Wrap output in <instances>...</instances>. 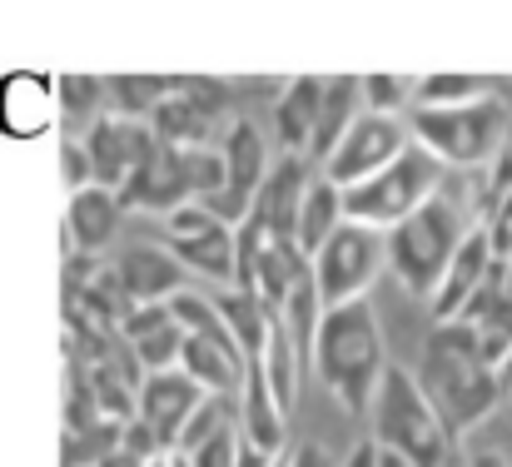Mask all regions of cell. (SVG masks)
<instances>
[{
    "label": "cell",
    "instance_id": "38",
    "mask_svg": "<svg viewBox=\"0 0 512 467\" xmlns=\"http://www.w3.org/2000/svg\"><path fill=\"white\" fill-rule=\"evenodd\" d=\"M120 453H130L135 463H150V458H160V453H165V443H160L140 418H130V423L120 428Z\"/></svg>",
    "mask_w": 512,
    "mask_h": 467
},
{
    "label": "cell",
    "instance_id": "18",
    "mask_svg": "<svg viewBox=\"0 0 512 467\" xmlns=\"http://www.w3.org/2000/svg\"><path fill=\"white\" fill-rule=\"evenodd\" d=\"M239 438L249 448L269 453V458L289 453V418L279 413V403H274V393H269V383H264V373H259L254 358H249L244 388H239Z\"/></svg>",
    "mask_w": 512,
    "mask_h": 467
},
{
    "label": "cell",
    "instance_id": "33",
    "mask_svg": "<svg viewBox=\"0 0 512 467\" xmlns=\"http://www.w3.org/2000/svg\"><path fill=\"white\" fill-rule=\"evenodd\" d=\"M413 75H363V110L368 115H403L413 105Z\"/></svg>",
    "mask_w": 512,
    "mask_h": 467
},
{
    "label": "cell",
    "instance_id": "37",
    "mask_svg": "<svg viewBox=\"0 0 512 467\" xmlns=\"http://www.w3.org/2000/svg\"><path fill=\"white\" fill-rule=\"evenodd\" d=\"M60 179H65V189H70V194H80V189H90V184H95V174H90V155H85V145H80V140H65V145H60Z\"/></svg>",
    "mask_w": 512,
    "mask_h": 467
},
{
    "label": "cell",
    "instance_id": "15",
    "mask_svg": "<svg viewBox=\"0 0 512 467\" xmlns=\"http://www.w3.org/2000/svg\"><path fill=\"white\" fill-rule=\"evenodd\" d=\"M314 179V164L304 155H284L269 164L264 184L254 189V219L284 239H294V219H299V204H304V189Z\"/></svg>",
    "mask_w": 512,
    "mask_h": 467
},
{
    "label": "cell",
    "instance_id": "6",
    "mask_svg": "<svg viewBox=\"0 0 512 467\" xmlns=\"http://www.w3.org/2000/svg\"><path fill=\"white\" fill-rule=\"evenodd\" d=\"M438 179H443V164L428 155L423 145H408L383 174L343 189V219L388 234L393 224H403L413 209H423L438 194Z\"/></svg>",
    "mask_w": 512,
    "mask_h": 467
},
{
    "label": "cell",
    "instance_id": "36",
    "mask_svg": "<svg viewBox=\"0 0 512 467\" xmlns=\"http://www.w3.org/2000/svg\"><path fill=\"white\" fill-rule=\"evenodd\" d=\"M483 239L493 249V264H512V194L493 199V209L483 219Z\"/></svg>",
    "mask_w": 512,
    "mask_h": 467
},
{
    "label": "cell",
    "instance_id": "28",
    "mask_svg": "<svg viewBox=\"0 0 512 467\" xmlns=\"http://www.w3.org/2000/svg\"><path fill=\"white\" fill-rule=\"evenodd\" d=\"M105 80L100 75H60L55 80V115L70 125V140L85 135L105 115Z\"/></svg>",
    "mask_w": 512,
    "mask_h": 467
},
{
    "label": "cell",
    "instance_id": "4",
    "mask_svg": "<svg viewBox=\"0 0 512 467\" xmlns=\"http://www.w3.org/2000/svg\"><path fill=\"white\" fill-rule=\"evenodd\" d=\"M408 140L423 145L443 169H488L512 145V110L498 90L453 110H408Z\"/></svg>",
    "mask_w": 512,
    "mask_h": 467
},
{
    "label": "cell",
    "instance_id": "26",
    "mask_svg": "<svg viewBox=\"0 0 512 467\" xmlns=\"http://www.w3.org/2000/svg\"><path fill=\"white\" fill-rule=\"evenodd\" d=\"M343 224V189H334L324 174L309 179L304 189V204H299V219H294V244L304 259H314L324 249V239Z\"/></svg>",
    "mask_w": 512,
    "mask_h": 467
},
{
    "label": "cell",
    "instance_id": "31",
    "mask_svg": "<svg viewBox=\"0 0 512 467\" xmlns=\"http://www.w3.org/2000/svg\"><path fill=\"white\" fill-rule=\"evenodd\" d=\"M488 90L493 85L483 75H423L413 85V110H453V105H468Z\"/></svg>",
    "mask_w": 512,
    "mask_h": 467
},
{
    "label": "cell",
    "instance_id": "44",
    "mask_svg": "<svg viewBox=\"0 0 512 467\" xmlns=\"http://www.w3.org/2000/svg\"><path fill=\"white\" fill-rule=\"evenodd\" d=\"M463 467H512V463L503 458V453H493V448H488V453H473Z\"/></svg>",
    "mask_w": 512,
    "mask_h": 467
},
{
    "label": "cell",
    "instance_id": "1",
    "mask_svg": "<svg viewBox=\"0 0 512 467\" xmlns=\"http://www.w3.org/2000/svg\"><path fill=\"white\" fill-rule=\"evenodd\" d=\"M413 378H418L423 398L433 403V413L443 418V428L453 438L483 428L498 413V403H503L498 368L483 358V338L463 318H448V323H433L428 328L423 373H413Z\"/></svg>",
    "mask_w": 512,
    "mask_h": 467
},
{
    "label": "cell",
    "instance_id": "40",
    "mask_svg": "<svg viewBox=\"0 0 512 467\" xmlns=\"http://www.w3.org/2000/svg\"><path fill=\"white\" fill-rule=\"evenodd\" d=\"M289 467H334V458H329L324 443H304V448L289 453Z\"/></svg>",
    "mask_w": 512,
    "mask_h": 467
},
{
    "label": "cell",
    "instance_id": "45",
    "mask_svg": "<svg viewBox=\"0 0 512 467\" xmlns=\"http://www.w3.org/2000/svg\"><path fill=\"white\" fill-rule=\"evenodd\" d=\"M140 467H189V458H184V453H174V448H165L160 458H150V463H140Z\"/></svg>",
    "mask_w": 512,
    "mask_h": 467
},
{
    "label": "cell",
    "instance_id": "13",
    "mask_svg": "<svg viewBox=\"0 0 512 467\" xmlns=\"http://www.w3.org/2000/svg\"><path fill=\"white\" fill-rule=\"evenodd\" d=\"M115 199H120V209H125V214H130V209H145V214H174L179 204H189V184H184V150L160 145L155 155L125 179V189H120Z\"/></svg>",
    "mask_w": 512,
    "mask_h": 467
},
{
    "label": "cell",
    "instance_id": "43",
    "mask_svg": "<svg viewBox=\"0 0 512 467\" xmlns=\"http://www.w3.org/2000/svg\"><path fill=\"white\" fill-rule=\"evenodd\" d=\"M368 443H373V438H368ZM373 467H418V463H408L403 453H393V448H378V443H373Z\"/></svg>",
    "mask_w": 512,
    "mask_h": 467
},
{
    "label": "cell",
    "instance_id": "14",
    "mask_svg": "<svg viewBox=\"0 0 512 467\" xmlns=\"http://www.w3.org/2000/svg\"><path fill=\"white\" fill-rule=\"evenodd\" d=\"M115 333H120V338H125V348L135 353L140 373H165V368H179L184 328L174 323L170 304H135Z\"/></svg>",
    "mask_w": 512,
    "mask_h": 467
},
{
    "label": "cell",
    "instance_id": "39",
    "mask_svg": "<svg viewBox=\"0 0 512 467\" xmlns=\"http://www.w3.org/2000/svg\"><path fill=\"white\" fill-rule=\"evenodd\" d=\"M488 189H493V199L512 194V145L508 150H498V159L488 164Z\"/></svg>",
    "mask_w": 512,
    "mask_h": 467
},
{
    "label": "cell",
    "instance_id": "47",
    "mask_svg": "<svg viewBox=\"0 0 512 467\" xmlns=\"http://www.w3.org/2000/svg\"><path fill=\"white\" fill-rule=\"evenodd\" d=\"M498 383H503V393H508V388H512V348H508V358L498 363Z\"/></svg>",
    "mask_w": 512,
    "mask_h": 467
},
{
    "label": "cell",
    "instance_id": "19",
    "mask_svg": "<svg viewBox=\"0 0 512 467\" xmlns=\"http://www.w3.org/2000/svg\"><path fill=\"white\" fill-rule=\"evenodd\" d=\"M249 358L259 363V373H264V383H269L279 413L294 418V408H299V368H304V353H299V343H294V333H289V323H284L279 309H269L264 343H259V353H249Z\"/></svg>",
    "mask_w": 512,
    "mask_h": 467
},
{
    "label": "cell",
    "instance_id": "20",
    "mask_svg": "<svg viewBox=\"0 0 512 467\" xmlns=\"http://www.w3.org/2000/svg\"><path fill=\"white\" fill-rule=\"evenodd\" d=\"M488 269H493V249H488L483 229H468V239L458 244V254H453V264H448V274H443L438 294L428 299L433 323H448V318H458V313H463V304H468V299L483 289Z\"/></svg>",
    "mask_w": 512,
    "mask_h": 467
},
{
    "label": "cell",
    "instance_id": "5",
    "mask_svg": "<svg viewBox=\"0 0 512 467\" xmlns=\"http://www.w3.org/2000/svg\"><path fill=\"white\" fill-rule=\"evenodd\" d=\"M468 229L473 224L443 194H433L423 209H413L403 224L388 229V269L398 274V284L413 299H433L453 254H458V244L468 239Z\"/></svg>",
    "mask_w": 512,
    "mask_h": 467
},
{
    "label": "cell",
    "instance_id": "9",
    "mask_svg": "<svg viewBox=\"0 0 512 467\" xmlns=\"http://www.w3.org/2000/svg\"><path fill=\"white\" fill-rule=\"evenodd\" d=\"M408 145H413V140H408V125H403L398 115H368V110H363V115L348 125V135L334 145V155L319 164V174H324L334 189H353V184L383 174Z\"/></svg>",
    "mask_w": 512,
    "mask_h": 467
},
{
    "label": "cell",
    "instance_id": "25",
    "mask_svg": "<svg viewBox=\"0 0 512 467\" xmlns=\"http://www.w3.org/2000/svg\"><path fill=\"white\" fill-rule=\"evenodd\" d=\"M165 249L179 259L184 274H199V279H209L219 289L234 284V229L214 224V229H204L194 239H165Z\"/></svg>",
    "mask_w": 512,
    "mask_h": 467
},
{
    "label": "cell",
    "instance_id": "2",
    "mask_svg": "<svg viewBox=\"0 0 512 467\" xmlns=\"http://www.w3.org/2000/svg\"><path fill=\"white\" fill-rule=\"evenodd\" d=\"M309 358H314L319 383L334 393V403L343 413H368L373 388H378L383 363H388L373 304L353 299V304H339V309H324L319 328H314V343H309Z\"/></svg>",
    "mask_w": 512,
    "mask_h": 467
},
{
    "label": "cell",
    "instance_id": "35",
    "mask_svg": "<svg viewBox=\"0 0 512 467\" xmlns=\"http://www.w3.org/2000/svg\"><path fill=\"white\" fill-rule=\"evenodd\" d=\"M184 458H189V467H234L239 463V418L224 423L219 433H209V438H204L199 448H189Z\"/></svg>",
    "mask_w": 512,
    "mask_h": 467
},
{
    "label": "cell",
    "instance_id": "11",
    "mask_svg": "<svg viewBox=\"0 0 512 467\" xmlns=\"http://www.w3.org/2000/svg\"><path fill=\"white\" fill-rule=\"evenodd\" d=\"M209 393L189 378V373H179V368H165V373H145L140 378V388H135V418L165 443L174 448V438H179V428H184V418L204 403Z\"/></svg>",
    "mask_w": 512,
    "mask_h": 467
},
{
    "label": "cell",
    "instance_id": "42",
    "mask_svg": "<svg viewBox=\"0 0 512 467\" xmlns=\"http://www.w3.org/2000/svg\"><path fill=\"white\" fill-rule=\"evenodd\" d=\"M234 467H274V458H269V453H259V448H249V443L239 438V463Z\"/></svg>",
    "mask_w": 512,
    "mask_h": 467
},
{
    "label": "cell",
    "instance_id": "30",
    "mask_svg": "<svg viewBox=\"0 0 512 467\" xmlns=\"http://www.w3.org/2000/svg\"><path fill=\"white\" fill-rule=\"evenodd\" d=\"M214 299V309H219V318L229 323V333H234V343L244 348V358L249 353H259V343H264V323H269V309L254 299V294H244V289H214L209 294Z\"/></svg>",
    "mask_w": 512,
    "mask_h": 467
},
{
    "label": "cell",
    "instance_id": "21",
    "mask_svg": "<svg viewBox=\"0 0 512 467\" xmlns=\"http://www.w3.org/2000/svg\"><path fill=\"white\" fill-rule=\"evenodd\" d=\"M358 115H363V75H334V80H324L319 120H314V135H309L304 159H309V164H324Z\"/></svg>",
    "mask_w": 512,
    "mask_h": 467
},
{
    "label": "cell",
    "instance_id": "7",
    "mask_svg": "<svg viewBox=\"0 0 512 467\" xmlns=\"http://www.w3.org/2000/svg\"><path fill=\"white\" fill-rule=\"evenodd\" d=\"M309 269H314V289H319V304L324 309L368 299V289L388 269V234L343 219L339 229L324 239V249L309 259Z\"/></svg>",
    "mask_w": 512,
    "mask_h": 467
},
{
    "label": "cell",
    "instance_id": "8",
    "mask_svg": "<svg viewBox=\"0 0 512 467\" xmlns=\"http://www.w3.org/2000/svg\"><path fill=\"white\" fill-rule=\"evenodd\" d=\"M309 274V259L294 239L264 229L254 214L234 229V289L254 294L264 309H284L294 284Z\"/></svg>",
    "mask_w": 512,
    "mask_h": 467
},
{
    "label": "cell",
    "instance_id": "41",
    "mask_svg": "<svg viewBox=\"0 0 512 467\" xmlns=\"http://www.w3.org/2000/svg\"><path fill=\"white\" fill-rule=\"evenodd\" d=\"M493 418H498V428H503V448H493V453H503V458L512 463V388L503 393V403H498V413H493Z\"/></svg>",
    "mask_w": 512,
    "mask_h": 467
},
{
    "label": "cell",
    "instance_id": "24",
    "mask_svg": "<svg viewBox=\"0 0 512 467\" xmlns=\"http://www.w3.org/2000/svg\"><path fill=\"white\" fill-rule=\"evenodd\" d=\"M319 100H324V80L314 75H299L279 90L274 100V135L284 145V155H304L309 150V135H314V120H319Z\"/></svg>",
    "mask_w": 512,
    "mask_h": 467
},
{
    "label": "cell",
    "instance_id": "27",
    "mask_svg": "<svg viewBox=\"0 0 512 467\" xmlns=\"http://www.w3.org/2000/svg\"><path fill=\"white\" fill-rule=\"evenodd\" d=\"M70 309H80L85 318H95V323H105V328H120L125 313L135 309V299L125 294L120 269H115V264H100V269L90 274V284L70 294Z\"/></svg>",
    "mask_w": 512,
    "mask_h": 467
},
{
    "label": "cell",
    "instance_id": "12",
    "mask_svg": "<svg viewBox=\"0 0 512 467\" xmlns=\"http://www.w3.org/2000/svg\"><path fill=\"white\" fill-rule=\"evenodd\" d=\"M120 224H125V209H120V199H115L110 189L90 184V189L70 194V209H65V224H60V229H65V239H60L65 259H70V254L100 259V254L120 239Z\"/></svg>",
    "mask_w": 512,
    "mask_h": 467
},
{
    "label": "cell",
    "instance_id": "32",
    "mask_svg": "<svg viewBox=\"0 0 512 467\" xmlns=\"http://www.w3.org/2000/svg\"><path fill=\"white\" fill-rule=\"evenodd\" d=\"M239 413H234V398H219V393H209L189 418H184V428H179V438H174V453H189V448H199L209 433H219L224 423H234Z\"/></svg>",
    "mask_w": 512,
    "mask_h": 467
},
{
    "label": "cell",
    "instance_id": "10",
    "mask_svg": "<svg viewBox=\"0 0 512 467\" xmlns=\"http://www.w3.org/2000/svg\"><path fill=\"white\" fill-rule=\"evenodd\" d=\"M80 145H85V155H90L95 184L110 189V194H120L125 179L160 150L155 130H150L145 120H125V115H100V120L80 135Z\"/></svg>",
    "mask_w": 512,
    "mask_h": 467
},
{
    "label": "cell",
    "instance_id": "46",
    "mask_svg": "<svg viewBox=\"0 0 512 467\" xmlns=\"http://www.w3.org/2000/svg\"><path fill=\"white\" fill-rule=\"evenodd\" d=\"M95 467H140V463H135L130 453H120V448H115L110 458H100V463H95Z\"/></svg>",
    "mask_w": 512,
    "mask_h": 467
},
{
    "label": "cell",
    "instance_id": "16",
    "mask_svg": "<svg viewBox=\"0 0 512 467\" xmlns=\"http://www.w3.org/2000/svg\"><path fill=\"white\" fill-rule=\"evenodd\" d=\"M55 125V80L45 75H5L0 80V135L35 140Z\"/></svg>",
    "mask_w": 512,
    "mask_h": 467
},
{
    "label": "cell",
    "instance_id": "34",
    "mask_svg": "<svg viewBox=\"0 0 512 467\" xmlns=\"http://www.w3.org/2000/svg\"><path fill=\"white\" fill-rule=\"evenodd\" d=\"M184 184L189 199H209L224 189V155L219 150H184Z\"/></svg>",
    "mask_w": 512,
    "mask_h": 467
},
{
    "label": "cell",
    "instance_id": "29",
    "mask_svg": "<svg viewBox=\"0 0 512 467\" xmlns=\"http://www.w3.org/2000/svg\"><path fill=\"white\" fill-rule=\"evenodd\" d=\"M174 90V75H110L105 80V105L110 115H125V120H150L155 105Z\"/></svg>",
    "mask_w": 512,
    "mask_h": 467
},
{
    "label": "cell",
    "instance_id": "3",
    "mask_svg": "<svg viewBox=\"0 0 512 467\" xmlns=\"http://www.w3.org/2000/svg\"><path fill=\"white\" fill-rule=\"evenodd\" d=\"M373 443L403 453L418 467H463L458 438L443 428V418L433 413V403L423 398L418 378L403 363H383V378L373 388Z\"/></svg>",
    "mask_w": 512,
    "mask_h": 467
},
{
    "label": "cell",
    "instance_id": "23",
    "mask_svg": "<svg viewBox=\"0 0 512 467\" xmlns=\"http://www.w3.org/2000/svg\"><path fill=\"white\" fill-rule=\"evenodd\" d=\"M219 155H224V189H239L254 199V189L264 184L269 174V140L259 135V125L249 115H239L224 140H219Z\"/></svg>",
    "mask_w": 512,
    "mask_h": 467
},
{
    "label": "cell",
    "instance_id": "17",
    "mask_svg": "<svg viewBox=\"0 0 512 467\" xmlns=\"http://www.w3.org/2000/svg\"><path fill=\"white\" fill-rule=\"evenodd\" d=\"M115 269H120L125 294L135 304H170L174 294L189 284V274L179 269V259H174L165 244H135V249H125L115 259Z\"/></svg>",
    "mask_w": 512,
    "mask_h": 467
},
{
    "label": "cell",
    "instance_id": "22",
    "mask_svg": "<svg viewBox=\"0 0 512 467\" xmlns=\"http://www.w3.org/2000/svg\"><path fill=\"white\" fill-rule=\"evenodd\" d=\"M244 368L249 358L239 348H219L209 338H194L184 333V348H179V373H189L204 393H219V398H239L244 388Z\"/></svg>",
    "mask_w": 512,
    "mask_h": 467
}]
</instances>
